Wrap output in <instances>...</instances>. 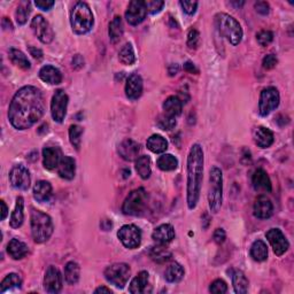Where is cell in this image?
Segmentation results:
<instances>
[{
	"label": "cell",
	"mask_w": 294,
	"mask_h": 294,
	"mask_svg": "<svg viewBox=\"0 0 294 294\" xmlns=\"http://www.w3.org/2000/svg\"><path fill=\"white\" fill-rule=\"evenodd\" d=\"M232 285L235 292L238 294H245L248 291V279L240 270H236L232 274Z\"/></svg>",
	"instance_id": "34"
},
{
	"label": "cell",
	"mask_w": 294,
	"mask_h": 294,
	"mask_svg": "<svg viewBox=\"0 0 294 294\" xmlns=\"http://www.w3.org/2000/svg\"><path fill=\"white\" fill-rule=\"evenodd\" d=\"M184 71L188 72L190 74H199V69L195 67V64L188 61L184 64Z\"/></svg>",
	"instance_id": "57"
},
{
	"label": "cell",
	"mask_w": 294,
	"mask_h": 294,
	"mask_svg": "<svg viewBox=\"0 0 294 294\" xmlns=\"http://www.w3.org/2000/svg\"><path fill=\"white\" fill-rule=\"evenodd\" d=\"M209 291L215 294H223L228 291V285L223 279H216V281H214L211 284V286H209Z\"/></svg>",
	"instance_id": "47"
},
{
	"label": "cell",
	"mask_w": 294,
	"mask_h": 294,
	"mask_svg": "<svg viewBox=\"0 0 294 294\" xmlns=\"http://www.w3.org/2000/svg\"><path fill=\"white\" fill-rule=\"evenodd\" d=\"M149 256L151 259L156 263H165L168 262L171 259V252L167 248L165 245L159 244L157 246H154L149 251Z\"/></svg>",
	"instance_id": "33"
},
{
	"label": "cell",
	"mask_w": 294,
	"mask_h": 294,
	"mask_svg": "<svg viewBox=\"0 0 294 294\" xmlns=\"http://www.w3.org/2000/svg\"><path fill=\"white\" fill-rule=\"evenodd\" d=\"M118 237L123 246L129 250H134L141 246L142 231L133 224H127L121 228L118 232Z\"/></svg>",
	"instance_id": "10"
},
{
	"label": "cell",
	"mask_w": 294,
	"mask_h": 294,
	"mask_svg": "<svg viewBox=\"0 0 294 294\" xmlns=\"http://www.w3.org/2000/svg\"><path fill=\"white\" fill-rule=\"evenodd\" d=\"M0 202H2V221H4L8 214V208H7L6 203H5L4 200H2Z\"/></svg>",
	"instance_id": "59"
},
{
	"label": "cell",
	"mask_w": 294,
	"mask_h": 294,
	"mask_svg": "<svg viewBox=\"0 0 294 294\" xmlns=\"http://www.w3.org/2000/svg\"><path fill=\"white\" fill-rule=\"evenodd\" d=\"M95 293H111V290L108 287H106V286H100V287L97 288Z\"/></svg>",
	"instance_id": "61"
},
{
	"label": "cell",
	"mask_w": 294,
	"mask_h": 294,
	"mask_svg": "<svg viewBox=\"0 0 294 294\" xmlns=\"http://www.w3.org/2000/svg\"><path fill=\"white\" fill-rule=\"evenodd\" d=\"M278 63V60L276 58V55L274 54H268L265 55L263 58V61H262V66L264 69H267V71H270V69H273L276 67V64Z\"/></svg>",
	"instance_id": "51"
},
{
	"label": "cell",
	"mask_w": 294,
	"mask_h": 294,
	"mask_svg": "<svg viewBox=\"0 0 294 294\" xmlns=\"http://www.w3.org/2000/svg\"><path fill=\"white\" fill-rule=\"evenodd\" d=\"M163 110H165V114L176 119L177 116L182 114V110H183V101L178 97L175 96L167 98L166 101L163 102Z\"/></svg>",
	"instance_id": "26"
},
{
	"label": "cell",
	"mask_w": 294,
	"mask_h": 294,
	"mask_svg": "<svg viewBox=\"0 0 294 294\" xmlns=\"http://www.w3.org/2000/svg\"><path fill=\"white\" fill-rule=\"evenodd\" d=\"M82 134H83V128L79 125H72L69 128V141H71L72 145L79 151L81 148V142H82Z\"/></svg>",
	"instance_id": "44"
},
{
	"label": "cell",
	"mask_w": 294,
	"mask_h": 294,
	"mask_svg": "<svg viewBox=\"0 0 294 294\" xmlns=\"http://www.w3.org/2000/svg\"><path fill=\"white\" fill-rule=\"evenodd\" d=\"M223 201V174L218 167H213L209 172L208 203L211 212H220Z\"/></svg>",
	"instance_id": "6"
},
{
	"label": "cell",
	"mask_w": 294,
	"mask_h": 294,
	"mask_svg": "<svg viewBox=\"0 0 294 294\" xmlns=\"http://www.w3.org/2000/svg\"><path fill=\"white\" fill-rule=\"evenodd\" d=\"M3 28H4L5 30H6V29H13L12 23H11V21L8 20L7 17H4V18H3Z\"/></svg>",
	"instance_id": "60"
},
{
	"label": "cell",
	"mask_w": 294,
	"mask_h": 294,
	"mask_svg": "<svg viewBox=\"0 0 294 294\" xmlns=\"http://www.w3.org/2000/svg\"><path fill=\"white\" fill-rule=\"evenodd\" d=\"M178 72H179V67H178V64H176V63L170 64L169 68H168L169 76H175V75L178 74Z\"/></svg>",
	"instance_id": "58"
},
{
	"label": "cell",
	"mask_w": 294,
	"mask_h": 294,
	"mask_svg": "<svg viewBox=\"0 0 294 294\" xmlns=\"http://www.w3.org/2000/svg\"><path fill=\"white\" fill-rule=\"evenodd\" d=\"M146 146L153 153H163L167 151L168 142L166 138H163L160 134H153L147 139Z\"/></svg>",
	"instance_id": "35"
},
{
	"label": "cell",
	"mask_w": 294,
	"mask_h": 294,
	"mask_svg": "<svg viewBox=\"0 0 294 294\" xmlns=\"http://www.w3.org/2000/svg\"><path fill=\"white\" fill-rule=\"evenodd\" d=\"M147 287H148V273L141 272L132 279V282L130 284L129 287V292L132 294L146 293Z\"/></svg>",
	"instance_id": "29"
},
{
	"label": "cell",
	"mask_w": 294,
	"mask_h": 294,
	"mask_svg": "<svg viewBox=\"0 0 294 294\" xmlns=\"http://www.w3.org/2000/svg\"><path fill=\"white\" fill-rule=\"evenodd\" d=\"M265 237H267L268 241L272 245L274 253L277 256H282L283 254H285L288 247H290V244L286 239V237L284 236V233L279 230L277 228L270 229V230L265 233Z\"/></svg>",
	"instance_id": "15"
},
{
	"label": "cell",
	"mask_w": 294,
	"mask_h": 294,
	"mask_svg": "<svg viewBox=\"0 0 294 294\" xmlns=\"http://www.w3.org/2000/svg\"><path fill=\"white\" fill-rule=\"evenodd\" d=\"M52 195V185L46 180L37 182L34 186V198L38 202H45Z\"/></svg>",
	"instance_id": "28"
},
{
	"label": "cell",
	"mask_w": 294,
	"mask_h": 294,
	"mask_svg": "<svg viewBox=\"0 0 294 294\" xmlns=\"http://www.w3.org/2000/svg\"><path fill=\"white\" fill-rule=\"evenodd\" d=\"M68 96L63 90L55 91L54 96L51 101V114L52 118L58 123H62L67 115L68 107Z\"/></svg>",
	"instance_id": "11"
},
{
	"label": "cell",
	"mask_w": 294,
	"mask_h": 294,
	"mask_svg": "<svg viewBox=\"0 0 294 294\" xmlns=\"http://www.w3.org/2000/svg\"><path fill=\"white\" fill-rule=\"evenodd\" d=\"M252 184L255 191L260 192H272L273 185L267 172L263 169H258L254 171L253 177H252Z\"/></svg>",
	"instance_id": "21"
},
{
	"label": "cell",
	"mask_w": 294,
	"mask_h": 294,
	"mask_svg": "<svg viewBox=\"0 0 294 294\" xmlns=\"http://www.w3.org/2000/svg\"><path fill=\"white\" fill-rule=\"evenodd\" d=\"M143 93V79L138 74L130 75L125 83V95L130 100H137Z\"/></svg>",
	"instance_id": "18"
},
{
	"label": "cell",
	"mask_w": 294,
	"mask_h": 294,
	"mask_svg": "<svg viewBox=\"0 0 294 294\" xmlns=\"http://www.w3.org/2000/svg\"><path fill=\"white\" fill-rule=\"evenodd\" d=\"M31 30L43 44H50L54 38L53 29L43 15H36L31 21Z\"/></svg>",
	"instance_id": "12"
},
{
	"label": "cell",
	"mask_w": 294,
	"mask_h": 294,
	"mask_svg": "<svg viewBox=\"0 0 294 294\" xmlns=\"http://www.w3.org/2000/svg\"><path fill=\"white\" fill-rule=\"evenodd\" d=\"M8 55H9V59H11V61L15 64V66L22 68L23 71H28V69L31 68L30 61L26 57V54L21 52L20 50L9 49Z\"/></svg>",
	"instance_id": "37"
},
{
	"label": "cell",
	"mask_w": 294,
	"mask_h": 294,
	"mask_svg": "<svg viewBox=\"0 0 294 294\" xmlns=\"http://www.w3.org/2000/svg\"><path fill=\"white\" fill-rule=\"evenodd\" d=\"M256 39H258V43L261 46L265 48V46H268L274 40V34L269 30H262L256 35Z\"/></svg>",
	"instance_id": "46"
},
{
	"label": "cell",
	"mask_w": 294,
	"mask_h": 294,
	"mask_svg": "<svg viewBox=\"0 0 294 294\" xmlns=\"http://www.w3.org/2000/svg\"><path fill=\"white\" fill-rule=\"evenodd\" d=\"M7 253L14 260H21L28 254V246L23 241L14 238L8 242Z\"/></svg>",
	"instance_id": "27"
},
{
	"label": "cell",
	"mask_w": 294,
	"mask_h": 294,
	"mask_svg": "<svg viewBox=\"0 0 294 294\" xmlns=\"http://www.w3.org/2000/svg\"><path fill=\"white\" fill-rule=\"evenodd\" d=\"M255 9L261 15H268L270 12V6L267 2H258L255 3Z\"/></svg>",
	"instance_id": "52"
},
{
	"label": "cell",
	"mask_w": 294,
	"mask_h": 294,
	"mask_svg": "<svg viewBox=\"0 0 294 294\" xmlns=\"http://www.w3.org/2000/svg\"><path fill=\"white\" fill-rule=\"evenodd\" d=\"M124 32V27L122 18L120 16H115L111 22L109 23V29H108V35L109 39L113 44H116L120 39L122 38Z\"/></svg>",
	"instance_id": "32"
},
{
	"label": "cell",
	"mask_w": 294,
	"mask_h": 294,
	"mask_svg": "<svg viewBox=\"0 0 294 294\" xmlns=\"http://www.w3.org/2000/svg\"><path fill=\"white\" fill-rule=\"evenodd\" d=\"M79 274H81V269H79V265L74 262V261H71L66 264L64 267V278L68 284L71 285H74L76 284L79 279Z\"/></svg>",
	"instance_id": "41"
},
{
	"label": "cell",
	"mask_w": 294,
	"mask_h": 294,
	"mask_svg": "<svg viewBox=\"0 0 294 294\" xmlns=\"http://www.w3.org/2000/svg\"><path fill=\"white\" fill-rule=\"evenodd\" d=\"M39 78L43 82L51 84V85H58L62 82V74L58 68L48 64L39 71Z\"/></svg>",
	"instance_id": "24"
},
{
	"label": "cell",
	"mask_w": 294,
	"mask_h": 294,
	"mask_svg": "<svg viewBox=\"0 0 294 294\" xmlns=\"http://www.w3.org/2000/svg\"><path fill=\"white\" fill-rule=\"evenodd\" d=\"M73 67L75 69H81L84 67V59L81 54H76L73 58Z\"/></svg>",
	"instance_id": "55"
},
{
	"label": "cell",
	"mask_w": 294,
	"mask_h": 294,
	"mask_svg": "<svg viewBox=\"0 0 294 294\" xmlns=\"http://www.w3.org/2000/svg\"><path fill=\"white\" fill-rule=\"evenodd\" d=\"M44 288L49 293H59L62 288V276L58 268L50 265L45 273Z\"/></svg>",
	"instance_id": "16"
},
{
	"label": "cell",
	"mask_w": 294,
	"mask_h": 294,
	"mask_svg": "<svg viewBox=\"0 0 294 294\" xmlns=\"http://www.w3.org/2000/svg\"><path fill=\"white\" fill-rule=\"evenodd\" d=\"M30 14V3L29 2H22L18 5L15 12V18L18 26H23L27 22L28 17Z\"/></svg>",
	"instance_id": "43"
},
{
	"label": "cell",
	"mask_w": 294,
	"mask_h": 294,
	"mask_svg": "<svg viewBox=\"0 0 294 294\" xmlns=\"http://www.w3.org/2000/svg\"><path fill=\"white\" fill-rule=\"evenodd\" d=\"M184 268L182 267L179 263H171L169 267L167 268L165 273V277L167 279V282L169 283H178L184 277Z\"/></svg>",
	"instance_id": "39"
},
{
	"label": "cell",
	"mask_w": 294,
	"mask_h": 294,
	"mask_svg": "<svg viewBox=\"0 0 294 294\" xmlns=\"http://www.w3.org/2000/svg\"><path fill=\"white\" fill-rule=\"evenodd\" d=\"M45 111L44 98L39 88L32 85L21 87L13 97L8 108V120L16 130L31 128Z\"/></svg>",
	"instance_id": "1"
},
{
	"label": "cell",
	"mask_w": 294,
	"mask_h": 294,
	"mask_svg": "<svg viewBox=\"0 0 294 294\" xmlns=\"http://www.w3.org/2000/svg\"><path fill=\"white\" fill-rule=\"evenodd\" d=\"M23 211H25V200L22 197H17L15 208H14L11 221H9L13 229H18L23 224V221H25V212Z\"/></svg>",
	"instance_id": "31"
},
{
	"label": "cell",
	"mask_w": 294,
	"mask_h": 294,
	"mask_svg": "<svg viewBox=\"0 0 294 294\" xmlns=\"http://www.w3.org/2000/svg\"><path fill=\"white\" fill-rule=\"evenodd\" d=\"M29 52H30V55H32V58H35L36 60L43 59V52H41V50H39V49L32 48V46H30Z\"/></svg>",
	"instance_id": "56"
},
{
	"label": "cell",
	"mask_w": 294,
	"mask_h": 294,
	"mask_svg": "<svg viewBox=\"0 0 294 294\" xmlns=\"http://www.w3.org/2000/svg\"><path fill=\"white\" fill-rule=\"evenodd\" d=\"M215 26L220 35L233 46L240 44L242 39V29L235 17L227 13H218L215 15Z\"/></svg>",
	"instance_id": "4"
},
{
	"label": "cell",
	"mask_w": 294,
	"mask_h": 294,
	"mask_svg": "<svg viewBox=\"0 0 294 294\" xmlns=\"http://www.w3.org/2000/svg\"><path fill=\"white\" fill-rule=\"evenodd\" d=\"M281 97L276 87L269 86L261 92L259 101V111L261 116H267L279 105Z\"/></svg>",
	"instance_id": "9"
},
{
	"label": "cell",
	"mask_w": 294,
	"mask_h": 294,
	"mask_svg": "<svg viewBox=\"0 0 294 294\" xmlns=\"http://www.w3.org/2000/svg\"><path fill=\"white\" fill-rule=\"evenodd\" d=\"M203 178V151L200 144H193L188 156L186 202L189 209L197 207Z\"/></svg>",
	"instance_id": "2"
},
{
	"label": "cell",
	"mask_w": 294,
	"mask_h": 294,
	"mask_svg": "<svg viewBox=\"0 0 294 294\" xmlns=\"http://www.w3.org/2000/svg\"><path fill=\"white\" fill-rule=\"evenodd\" d=\"M156 124L160 129L165 130V131H169V130L175 128L176 119L171 118V116L167 114H161L156 120Z\"/></svg>",
	"instance_id": "45"
},
{
	"label": "cell",
	"mask_w": 294,
	"mask_h": 294,
	"mask_svg": "<svg viewBox=\"0 0 294 294\" xmlns=\"http://www.w3.org/2000/svg\"><path fill=\"white\" fill-rule=\"evenodd\" d=\"M145 6L147 12L151 14H156L161 12V9L165 6V2H161V0H147V2H145Z\"/></svg>",
	"instance_id": "48"
},
{
	"label": "cell",
	"mask_w": 294,
	"mask_h": 294,
	"mask_svg": "<svg viewBox=\"0 0 294 294\" xmlns=\"http://www.w3.org/2000/svg\"><path fill=\"white\" fill-rule=\"evenodd\" d=\"M62 157V152L59 147H45L43 149V163L45 169L53 170L58 168Z\"/></svg>",
	"instance_id": "20"
},
{
	"label": "cell",
	"mask_w": 294,
	"mask_h": 294,
	"mask_svg": "<svg viewBox=\"0 0 294 294\" xmlns=\"http://www.w3.org/2000/svg\"><path fill=\"white\" fill-rule=\"evenodd\" d=\"M76 172V161L72 156H63L58 166V174L63 179L72 180Z\"/></svg>",
	"instance_id": "23"
},
{
	"label": "cell",
	"mask_w": 294,
	"mask_h": 294,
	"mask_svg": "<svg viewBox=\"0 0 294 294\" xmlns=\"http://www.w3.org/2000/svg\"><path fill=\"white\" fill-rule=\"evenodd\" d=\"M147 199L148 195L145 189H137L133 190L132 192H130L127 198H125L122 212L125 215L130 216H139L145 212L147 207Z\"/></svg>",
	"instance_id": "7"
},
{
	"label": "cell",
	"mask_w": 294,
	"mask_h": 294,
	"mask_svg": "<svg viewBox=\"0 0 294 294\" xmlns=\"http://www.w3.org/2000/svg\"><path fill=\"white\" fill-rule=\"evenodd\" d=\"M147 15V9L145 6V2L142 0H133L129 4L127 12H125V18L129 25L138 26L145 20Z\"/></svg>",
	"instance_id": "14"
},
{
	"label": "cell",
	"mask_w": 294,
	"mask_h": 294,
	"mask_svg": "<svg viewBox=\"0 0 294 294\" xmlns=\"http://www.w3.org/2000/svg\"><path fill=\"white\" fill-rule=\"evenodd\" d=\"M141 152V146L132 139H125L119 146L120 156L125 161H134L138 159V154Z\"/></svg>",
	"instance_id": "19"
},
{
	"label": "cell",
	"mask_w": 294,
	"mask_h": 294,
	"mask_svg": "<svg viewBox=\"0 0 294 294\" xmlns=\"http://www.w3.org/2000/svg\"><path fill=\"white\" fill-rule=\"evenodd\" d=\"M179 5L183 11L189 14V15H193V14L197 12L198 7V2H179Z\"/></svg>",
	"instance_id": "50"
},
{
	"label": "cell",
	"mask_w": 294,
	"mask_h": 294,
	"mask_svg": "<svg viewBox=\"0 0 294 294\" xmlns=\"http://www.w3.org/2000/svg\"><path fill=\"white\" fill-rule=\"evenodd\" d=\"M30 225L32 238H34L37 244H43V242L48 241L54 230L52 218L48 214L37 211V209H32L30 215Z\"/></svg>",
	"instance_id": "5"
},
{
	"label": "cell",
	"mask_w": 294,
	"mask_h": 294,
	"mask_svg": "<svg viewBox=\"0 0 294 294\" xmlns=\"http://www.w3.org/2000/svg\"><path fill=\"white\" fill-rule=\"evenodd\" d=\"M152 238L157 244L166 245L175 238V230L170 224H162L153 231Z\"/></svg>",
	"instance_id": "22"
},
{
	"label": "cell",
	"mask_w": 294,
	"mask_h": 294,
	"mask_svg": "<svg viewBox=\"0 0 294 294\" xmlns=\"http://www.w3.org/2000/svg\"><path fill=\"white\" fill-rule=\"evenodd\" d=\"M95 18L90 6L84 2H77L71 12L72 29L76 35H85L91 31Z\"/></svg>",
	"instance_id": "3"
},
{
	"label": "cell",
	"mask_w": 294,
	"mask_h": 294,
	"mask_svg": "<svg viewBox=\"0 0 294 294\" xmlns=\"http://www.w3.org/2000/svg\"><path fill=\"white\" fill-rule=\"evenodd\" d=\"M119 60L121 63L125 64V66H131L136 61V55H134V51L132 45L130 43L125 44L119 52Z\"/></svg>",
	"instance_id": "42"
},
{
	"label": "cell",
	"mask_w": 294,
	"mask_h": 294,
	"mask_svg": "<svg viewBox=\"0 0 294 294\" xmlns=\"http://www.w3.org/2000/svg\"><path fill=\"white\" fill-rule=\"evenodd\" d=\"M35 5L41 11H50L54 6V2H51V0H36Z\"/></svg>",
	"instance_id": "54"
},
{
	"label": "cell",
	"mask_w": 294,
	"mask_h": 294,
	"mask_svg": "<svg viewBox=\"0 0 294 294\" xmlns=\"http://www.w3.org/2000/svg\"><path fill=\"white\" fill-rule=\"evenodd\" d=\"M9 182H11L13 188L27 191L30 188V172L25 166H14L11 172H9Z\"/></svg>",
	"instance_id": "13"
},
{
	"label": "cell",
	"mask_w": 294,
	"mask_h": 294,
	"mask_svg": "<svg viewBox=\"0 0 294 294\" xmlns=\"http://www.w3.org/2000/svg\"><path fill=\"white\" fill-rule=\"evenodd\" d=\"M156 166L163 171H172L178 167V160L171 154H163L157 159Z\"/></svg>",
	"instance_id": "40"
},
{
	"label": "cell",
	"mask_w": 294,
	"mask_h": 294,
	"mask_svg": "<svg viewBox=\"0 0 294 294\" xmlns=\"http://www.w3.org/2000/svg\"><path fill=\"white\" fill-rule=\"evenodd\" d=\"M251 256L258 262H263L268 259V247L262 240H255L251 246Z\"/></svg>",
	"instance_id": "36"
},
{
	"label": "cell",
	"mask_w": 294,
	"mask_h": 294,
	"mask_svg": "<svg viewBox=\"0 0 294 294\" xmlns=\"http://www.w3.org/2000/svg\"><path fill=\"white\" fill-rule=\"evenodd\" d=\"M274 133L270 129L258 127L254 130V142L261 148H268L274 143Z\"/></svg>",
	"instance_id": "25"
},
{
	"label": "cell",
	"mask_w": 294,
	"mask_h": 294,
	"mask_svg": "<svg viewBox=\"0 0 294 294\" xmlns=\"http://www.w3.org/2000/svg\"><path fill=\"white\" fill-rule=\"evenodd\" d=\"M254 216L260 218V220H267L270 218L274 214V205L272 200L265 197V195H260L254 202Z\"/></svg>",
	"instance_id": "17"
},
{
	"label": "cell",
	"mask_w": 294,
	"mask_h": 294,
	"mask_svg": "<svg viewBox=\"0 0 294 294\" xmlns=\"http://www.w3.org/2000/svg\"><path fill=\"white\" fill-rule=\"evenodd\" d=\"M22 287V279L17 274H9L4 278L0 285V293L4 294L6 292L21 290Z\"/></svg>",
	"instance_id": "30"
},
{
	"label": "cell",
	"mask_w": 294,
	"mask_h": 294,
	"mask_svg": "<svg viewBox=\"0 0 294 294\" xmlns=\"http://www.w3.org/2000/svg\"><path fill=\"white\" fill-rule=\"evenodd\" d=\"M200 40V34L198 30L195 29H190L189 34H188V46L189 49H197V46L199 44Z\"/></svg>",
	"instance_id": "49"
},
{
	"label": "cell",
	"mask_w": 294,
	"mask_h": 294,
	"mask_svg": "<svg viewBox=\"0 0 294 294\" xmlns=\"http://www.w3.org/2000/svg\"><path fill=\"white\" fill-rule=\"evenodd\" d=\"M136 171L141 176L142 179H148L151 177L152 169H151V159L147 155L139 156L136 160Z\"/></svg>",
	"instance_id": "38"
},
{
	"label": "cell",
	"mask_w": 294,
	"mask_h": 294,
	"mask_svg": "<svg viewBox=\"0 0 294 294\" xmlns=\"http://www.w3.org/2000/svg\"><path fill=\"white\" fill-rule=\"evenodd\" d=\"M225 238H227V233H225V231L223 230V229H216L215 232H214V235H213L214 241H215L216 244H218V245L223 244V242L225 241Z\"/></svg>",
	"instance_id": "53"
},
{
	"label": "cell",
	"mask_w": 294,
	"mask_h": 294,
	"mask_svg": "<svg viewBox=\"0 0 294 294\" xmlns=\"http://www.w3.org/2000/svg\"><path fill=\"white\" fill-rule=\"evenodd\" d=\"M131 276V268L127 263H114L105 270V278L111 285L123 288Z\"/></svg>",
	"instance_id": "8"
}]
</instances>
